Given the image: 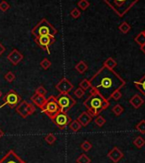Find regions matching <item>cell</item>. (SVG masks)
<instances>
[{
  "mask_svg": "<svg viewBox=\"0 0 145 163\" xmlns=\"http://www.w3.org/2000/svg\"><path fill=\"white\" fill-rule=\"evenodd\" d=\"M90 89L98 92L108 101L111 99L113 92L120 90L126 85V80L116 72L102 66L89 80Z\"/></svg>",
  "mask_w": 145,
  "mask_h": 163,
  "instance_id": "6da1fadb",
  "label": "cell"
},
{
  "mask_svg": "<svg viewBox=\"0 0 145 163\" xmlns=\"http://www.w3.org/2000/svg\"><path fill=\"white\" fill-rule=\"evenodd\" d=\"M85 107L87 108V113L92 117L97 116L100 113L109 107L110 103L103 98L98 92L93 89H90V96L84 102Z\"/></svg>",
  "mask_w": 145,
  "mask_h": 163,
  "instance_id": "7a4b0ae2",
  "label": "cell"
},
{
  "mask_svg": "<svg viewBox=\"0 0 145 163\" xmlns=\"http://www.w3.org/2000/svg\"><path fill=\"white\" fill-rule=\"evenodd\" d=\"M120 17H123L139 0H103Z\"/></svg>",
  "mask_w": 145,
  "mask_h": 163,
  "instance_id": "3957f363",
  "label": "cell"
},
{
  "mask_svg": "<svg viewBox=\"0 0 145 163\" xmlns=\"http://www.w3.org/2000/svg\"><path fill=\"white\" fill-rule=\"evenodd\" d=\"M31 32L35 38L36 37H40V36L55 37V34L58 32V31L45 18H43L34 28L32 29Z\"/></svg>",
  "mask_w": 145,
  "mask_h": 163,
  "instance_id": "277c9868",
  "label": "cell"
},
{
  "mask_svg": "<svg viewBox=\"0 0 145 163\" xmlns=\"http://www.w3.org/2000/svg\"><path fill=\"white\" fill-rule=\"evenodd\" d=\"M41 111L44 113L51 119L54 118L59 112L61 111L60 107L57 104V101L55 99V97L51 96L49 98L46 99L45 104L41 108Z\"/></svg>",
  "mask_w": 145,
  "mask_h": 163,
  "instance_id": "5b68a950",
  "label": "cell"
},
{
  "mask_svg": "<svg viewBox=\"0 0 145 163\" xmlns=\"http://www.w3.org/2000/svg\"><path fill=\"white\" fill-rule=\"evenodd\" d=\"M55 99L61 111L64 113H67L76 104V101L69 95V93H60Z\"/></svg>",
  "mask_w": 145,
  "mask_h": 163,
  "instance_id": "8992f818",
  "label": "cell"
},
{
  "mask_svg": "<svg viewBox=\"0 0 145 163\" xmlns=\"http://www.w3.org/2000/svg\"><path fill=\"white\" fill-rule=\"evenodd\" d=\"M35 106L31 103H28L25 100H21L16 107V111L23 119H26L29 116H32L35 112Z\"/></svg>",
  "mask_w": 145,
  "mask_h": 163,
  "instance_id": "52a82bcc",
  "label": "cell"
},
{
  "mask_svg": "<svg viewBox=\"0 0 145 163\" xmlns=\"http://www.w3.org/2000/svg\"><path fill=\"white\" fill-rule=\"evenodd\" d=\"M21 101V97L17 92H15L14 90H10L4 97V98H3L4 104L0 106V108H4L6 105L9 106L10 108H16L19 104Z\"/></svg>",
  "mask_w": 145,
  "mask_h": 163,
  "instance_id": "ba28073f",
  "label": "cell"
},
{
  "mask_svg": "<svg viewBox=\"0 0 145 163\" xmlns=\"http://www.w3.org/2000/svg\"><path fill=\"white\" fill-rule=\"evenodd\" d=\"M51 119H52L53 123L62 130H64L72 121L70 116H68L67 113H64V112L62 111L59 112L58 114Z\"/></svg>",
  "mask_w": 145,
  "mask_h": 163,
  "instance_id": "9c48e42d",
  "label": "cell"
},
{
  "mask_svg": "<svg viewBox=\"0 0 145 163\" xmlns=\"http://www.w3.org/2000/svg\"><path fill=\"white\" fill-rule=\"evenodd\" d=\"M34 41L42 50L47 51L50 54L51 53L50 46L55 43V37H51V36H40V37H36L34 39Z\"/></svg>",
  "mask_w": 145,
  "mask_h": 163,
  "instance_id": "30bf717a",
  "label": "cell"
},
{
  "mask_svg": "<svg viewBox=\"0 0 145 163\" xmlns=\"http://www.w3.org/2000/svg\"><path fill=\"white\" fill-rule=\"evenodd\" d=\"M0 163H27L20 157L14 150L10 151L0 160Z\"/></svg>",
  "mask_w": 145,
  "mask_h": 163,
  "instance_id": "8fae6325",
  "label": "cell"
},
{
  "mask_svg": "<svg viewBox=\"0 0 145 163\" xmlns=\"http://www.w3.org/2000/svg\"><path fill=\"white\" fill-rule=\"evenodd\" d=\"M55 89H57L60 93H69L74 89V85L67 78H63L56 84Z\"/></svg>",
  "mask_w": 145,
  "mask_h": 163,
  "instance_id": "7c38bea8",
  "label": "cell"
},
{
  "mask_svg": "<svg viewBox=\"0 0 145 163\" xmlns=\"http://www.w3.org/2000/svg\"><path fill=\"white\" fill-rule=\"evenodd\" d=\"M23 55H22L18 50H16V49L12 50V51L7 56V59H8L13 65H15V66H16V65H18V64L23 60Z\"/></svg>",
  "mask_w": 145,
  "mask_h": 163,
  "instance_id": "4fadbf2b",
  "label": "cell"
},
{
  "mask_svg": "<svg viewBox=\"0 0 145 163\" xmlns=\"http://www.w3.org/2000/svg\"><path fill=\"white\" fill-rule=\"evenodd\" d=\"M108 157L113 162L117 163L124 157L123 152L117 147H114L109 153H108Z\"/></svg>",
  "mask_w": 145,
  "mask_h": 163,
  "instance_id": "5bb4252c",
  "label": "cell"
},
{
  "mask_svg": "<svg viewBox=\"0 0 145 163\" xmlns=\"http://www.w3.org/2000/svg\"><path fill=\"white\" fill-rule=\"evenodd\" d=\"M31 101L33 105H36L37 107H39L40 109L43 108V106L46 102V98L44 96H40L38 94H34L33 96H32Z\"/></svg>",
  "mask_w": 145,
  "mask_h": 163,
  "instance_id": "9a60e30c",
  "label": "cell"
},
{
  "mask_svg": "<svg viewBox=\"0 0 145 163\" xmlns=\"http://www.w3.org/2000/svg\"><path fill=\"white\" fill-rule=\"evenodd\" d=\"M92 118H93V117L90 116L87 112H83L82 114L78 116L77 120L80 123V125H81L82 127H86V126H88V125L91 122Z\"/></svg>",
  "mask_w": 145,
  "mask_h": 163,
  "instance_id": "2e32d148",
  "label": "cell"
},
{
  "mask_svg": "<svg viewBox=\"0 0 145 163\" xmlns=\"http://www.w3.org/2000/svg\"><path fill=\"white\" fill-rule=\"evenodd\" d=\"M130 104L134 108H139L143 104H144V100L142 98V97L139 94L134 95L131 99H130Z\"/></svg>",
  "mask_w": 145,
  "mask_h": 163,
  "instance_id": "e0dca14e",
  "label": "cell"
},
{
  "mask_svg": "<svg viewBox=\"0 0 145 163\" xmlns=\"http://www.w3.org/2000/svg\"><path fill=\"white\" fill-rule=\"evenodd\" d=\"M134 85L137 90L141 92V94L145 97V74L140 80H137L134 82Z\"/></svg>",
  "mask_w": 145,
  "mask_h": 163,
  "instance_id": "ac0fdd59",
  "label": "cell"
},
{
  "mask_svg": "<svg viewBox=\"0 0 145 163\" xmlns=\"http://www.w3.org/2000/svg\"><path fill=\"white\" fill-rule=\"evenodd\" d=\"M116 66H117V62H116L114 58H112V57H109V58L103 63V67L109 68V69H112V70H114V68H115Z\"/></svg>",
  "mask_w": 145,
  "mask_h": 163,
  "instance_id": "d6986e66",
  "label": "cell"
},
{
  "mask_svg": "<svg viewBox=\"0 0 145 163\" xmlns=\"http://www.w3.org/2000/svg\"><path fill=\"white\" fill-rule=\"evenodd\" d=\"M75 69L79 74H84L88 69V65L84 61H79L78 63L75 65Z\"/></svg>",
  "mask_w": 145,
  "mask_h": 163,
  "instance_id": "ffe728a7",
  "label": "cell"
},
{
  "mask_svg": "<svg viewBox=\"0 0 145 163\" xmlns=\"http://www.w3.org/2000/svg\"><path fill=\"white\" fill-rule=\"evenodd\" d=\"M68 126H69V128H70L71 131H74V132H77V131L80 130V128L82 127V126L80 125V123L78 122L77 119L72 120Z\"/></svg>",
  "mask_w": 145,
  "mask_h": 163,
  "instance_id": "44dd1931",
  "label": "cell"
},
{
  "mask_svg": "<svg viewBox=\"0 0 145 163\" xmlns=\"http://www.w3.org/2000/svg\"><path fill=\"white\" fill-rule=\"evenodd\" d=\"M131 26L127 23L126 21H123L120 26H119V30L123 33V34H126L127 32L131 30Z\"/></svg>",
  "mask_w": 145,
  "mask_h": 163,
  "instance_id": "7402d4cb",
  "label": "cell"
},
{
  "mask_svg": "<svg viewBox=\"0 0 145 163\" xmlns=\"http://www.w3.org/2000/svg\"><path fill=\"white\" fill-rule=\"evenodd\" d=\"M76 162L77 163H90L91 162V160L90 159V157L86 155V154H82L78 156L77 160H76Z\"/></svg>",
  "mask_w": 145,
  "mask_h": 163,
  "instance_id": "603a6c76",
  "label": "cell"
},
{
  "mask_svg": "<svg viewBox=\"0 0 145 163\" xmlns=\"http://www.w3.org/2000/svg\"><path fill=\"white\" fill-rule=\"evenodd\" d=\"M134 145L138 149H141L145 145V140L142 137H137L133 141Z\"/></svg>",
  "mask_w": 145,
  "mask_h": 163,
  "instance_id": "cb8c5ba5",
  "label": "cell"
},
{
  "mask_svg": "<svg viewBox=\"0 0 145 163\" xmlns=\"http://www.w3.org/2000/svg\"><path fill=\"white\" fill-rule=\"evenodd\" d=\"M112 111H113V113H114L116 116H120L122 113L124 112V108L122 107L120 104H116L115 106L113 107Z\"/></svg>",
  "mask_w": 145,
  "mask_h": 163,
  "instance_id": "d4e9b609",
  "label": "cell"
},
{
  "mask_svg": "<svg viewBox=\"0 0 145 163\" xmlns=\"http://www.w3.org/2000/svg\"><path fill=\"white\" fill-rule=\"evenodd\" d=\"M40 67L43 69H44V70H47L51 67V62L48 58H44L40 62Z\"/></svg>",
  "mask_w": 145,
  "mask_h": 163,
  "instance_id": "484cf974",
  "label": "cell"
},
{
  "mask_svg": "<svg viewBox=\"0 0 145 163\" xmlns=\"http://www.w3.org/2000/svg\"><path fill=\"white\" fill-rule=\"evenodd\" d=\"M135 41L137 42V44H138L140 46L143 44H145V36L143 34V32H142L140 33H138L136 38H135Z\"/></svg>",
  "mask_w": 145,
  "mask_h": 163,
  "instance_id": "4316f807",
  "label": "cell"
},
{
  "mask_svg": "<svg viewBox=\"0 0 145 163\" xmlns=\"http://www.w3.org/2000/svg\"><path fill=\"white\" fill-rule=\"evenodd\" d=\"M44 141L49 144H53L56 141V137L53 133H49L44 137Z\"/></svg>",
  "mask_w": 145,
  "mask_h": 163,
  "instance_id": "83f0119b",
  "label": "cell"
},
{
  "mask_svg": "<svg viewBox=\"0 0 145 163\" xmlns=\"http://www.w3.org/2000/svg\"><path fill=\"white\" fill-rule=\"evenodd\" d=\"M89 6H90V2L88 0H79L78 2V7H79V9L82 10H86Z\"/></svg>",
  "mask_w": 145,
  "mask_h": 163,
  "instance_id": "f1b7e54d",
  "label": "cell"
},
{
  "mask_svg": "<svg viewBox=\"0 0 145 163\" xmlns=\"http://www.w3.org/2000/svg\"><path fill=\"white\" fill-rule=\"evenodd\" d=\"M95 123L96 125L99 127H102L104 126V124L106 123V119H104V117L102 116H97V118L95 119Z\"/></svg>",
  "mask_w": 145,
  "mask_h": 163,
  "instance_id": "f546056e",
  "label": "cell"
},
{
  "mask_svg": "<svg viewBox=\"0 0 145 163\" xmlns=\"http://www.w3.org/2000/svg\"><path fill=\"white\" fill-rule=\"evenodd\" d=\"M79 87L83 89L84 91H86L88 89H90V83L89 80H87V79H84L83 80L80 81V83H79Z\"/></svg>",
  "mask_w": 145,
  "mask_h": 163,
  "instance_id": "4dcf8cb0",
  "label": "cell"
},
{
  "mask_svg": "<svg viewBox=\"0 0 145 163\" xmlns=\"http://www.w3.org/2000/svg\"><path fill=\"white\" fill-rule=\"evenodd\" d=\"M80 148L82 149L84 151H89L90 149L92 148V144L90 142H89L88 140H85L81 144H80Z\"/></svg>",
  "mask_w": 145,
  "mask_h": 163,
  "instance_id": "1f68e13d",
  "label": "cell"
},
{
  "mask_svg": "<svg viewBox=\"0 0 145 163\" xmlns=\"http://www.w3.org/2000/svg\"><path fill=\"white\" fill-rule=\"evenodd\" d=\"M136 129L142 134H145V119H142L139 123L136 126Z\"/></svg>",
  "mask_w": 145,
  "mask_h": 163,
  "instance_id": "d6a6232c",
  "label": "cell"
},
{
  "mask_svg": "<svg viewBox=\"0 0 145 163\" xmlns=\"http://www.w3.org/2000/svg\"><path fill=\"white\" fill-rule=\"evenodd\" d=\"M16 79V75L12 73L11 71H9L8 73H6L4 74V80L6 81H8L9 83H11Z\"/></svg>",
  "mask_w": 145,
  "mask_h": 163,
  "instance_id": "836d02e7",
  "label": "cell"
},
{
  "mask_svg": "<svg viewBox=\"0 0 145 163\" xmlns=\"http://www.w3.org/2000/svg\"><path fill=\"white\" fill-rule=\"evenodd\" d=\"M10 5L5 0H3V1L0 2V10L1 11L6 12L10 9Z\"/></svg>",
  "mask_w": 145,
  "mask_h": 163,
  "instance_id": "e575fe53",
  "label": "cell"
},
{
  "mask_svg": "<svg viewBox=\"0 0 145 163\" xmlns=\"http://www.w3.org/2000/svg\"><path fill=\"white\" fill-rule=\"evenodd\" d=\"M85 93H86L85 91H84L83 89H81L80 87L77 88L74 92V96L77 98H81V97H83L85 96Z\"/></svg>",
  "mask_w": 145,
  "mask_h": 163,
  "instance_id": "d590c367",
  "label": "cell"
},
{
  "mask_svg": "<svg viewBox=\"0 0 145 163\" xmlns=\"http://www.w3.org/2000/svg\"><path fill=\"white\" fill-rule=\"evenodd\" d=\"M81 15V12L79 11V9L77 8H74L70 12V16L73 17V18H74V19H77L78 18L79 16Z\"/></svg>",
  "mask_w": 145,
  "mask_h": 163,
  "instance_id": "8d00e7d4",
  "label": "cell"
},
{
  "mask_svg": "<svg viewBox=\"0 0 145 163\" xmlns=\"http://www.w3.org/2000/svg\"><path fill=\"white\" fill-rule=\"evenodd\" d=\"M46 93H47V91H46V89L42 86V85H40L39 87L36 89L35 91V94H38V95L40 96H45L46 95Z\"/></svg>",
  "mask_w": 145,
  "mask_h": 163,
  "instance_id": "74e56055",
  "label": "cell"
},
{
  "mask_svg": "<svg viewBox=\"0 0 145 163\" xmlns=\"http://www.w3.org/2000/svg\"><path fill=\"white\" fill-rule=\"evenodd\" d=\"M122 93L120 92V90H118V91H115L114 92H113V94L111 95V98H113L114 100H119L121 98Z\"/></svg>",
  "mask_w": 145,
  "mask_h": 163,
  "instance_id": "f35d334b",
  "label": "cell"
},
{
  "mask_svg": "<svg viewBox=\"0 0 145 163\" xmlns=\"http://www.w3.org/2000/svg\"><path fill=\"white\" fill-rule=\"evenodd\" d=\"M5 50H6V48L4 47V45L0 43V56H2V54H3V53L5 51Z\"/></svg>",
  "mask_w": 145,
  "mask_h": 163,
  "instance_id": "ab89813d",
  "label": "cell"
},
{
  "mask_svg": "<svg viewBox=\"0 0 145 163\" xmlns=\"http://www.w3.org/2000/svg\"><path fill=\"white\" fill-rule=\"evenodd\" d=\"M140 49H141L142 51L143 52V53L145 54V44H143V45H141V46H140Z\"/></svg>",
  "mask_w": 145,
  "mask_h": 163,
  "instance_id": "60d3db41",
  "label": "cell"
},
{
  "mask_svg": "<svg viewBox=\"0 0 145 163\" xmlns=\"http://www.w3.org/2000/svg\"><path fill=\"white\" fill-rule=\"evenodd\" d=\"M4 136V132L2 131V130H1V128H0V138H3Z\"/></svg>",
  "mask_w": 145,
  "mask_h": 163,
  "instance_id": "b9f144b4",
  "label": "cell"
},
{
  "mask_svg": "<svg viewBox=\"0 0 145 163\" xmlns=\"http://www.w3.org/2000/svg\"><path fill=\"white\" fill-rule=\"evenodd\" d=\"M2 95H3V94H2V92H1V91H0V97H2Z\"/></svg>",
  "mask_w": 145,
  "mask_h": 163,
  "instance_id": "7bdbcfd3",
  "label": "cell"
},
{
  "mask_svg": "<svg viewBox=\"0 0 145 163\" xmlns=\"http://www.w3.org/2000/svg\"><path fill=\"white\" fill-rule=\"evenodd\" d=\"M143 34H144V36H145V30H144V31H143Z\"/></svg>",
  "mask_w": 145,
  "mask_h": 163,
  "instance_id": "ee69618b",
  "label": "cell"
}]
</instances>
